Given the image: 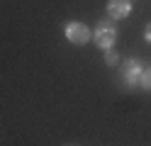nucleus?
<instances>
[{
	"label": "nucleus",
	"instance_id": "obj_1",
	"mask_svg": "<svg viewBox=\"0 0 151 146\" xmlns=\"http://www.w3.org/2000/svg\"><path fill=\"white\" fill-rule=\"evenodd\" d=\"M141 73H144V66H141L139 58H127V61L119 66L117 85L122 90H139L141 88Z\"/></svg>",
	"mask_w": 151,
	"mask_h": 146
},
{
	"label": "nucleus",
	"instance_id": "obj_2",
	"mask_svg": "<svg viewBox=\"0 0 151 146\" xmlns=\"http://www.w3.org/2000/svg\"><path fill=\"white\" fill-rule=\"evenodd\" d=\"M119 37V29H117V22L112 17H102L95 22V29H93V42L95 46H100L102 51L105 49H112Z\"/></svg>",
	"mask_w": 151,
	"mask_h": 146
},
{
	"label": "nucleus",
	"instance_id": "obj_3",
	"mask_svg": "<svg viewBox=\"0 0 151 146\" xmlns=\"http://www.w3.org/2000/svg\"><path fill=\"white\" fill-rule=\"evenodd\" d=\"M63 34H66V39H68L71 44H76V46H83V44H88L90 39H93V29L86 24V22H68L63 27Z\"/></svg>",
	"mask_w": 151,
	"mask_h": 146
},
{
	"label": "nucleus",
	"instance_id": "obj_4",
	"mask_svg": "<svg viewBox=\"0 0 151 146\" xmlns=\"http://www.w3.org/2000/svg\"><path fill=\"white\" fill-rule=\"evenodd\" d=\"M107 17H112L117 22V19H124L129 17L132 12V0H107Z\"/></svg>",
	"mask_w": 151,
	"mask_h": 146
},
{
	"label": "nucleus",
	"instance_id": "obj_5",
	"mask_svg": "<svg viewBox=\"0 0 151 146\" xmlns=\"http://www.w3.org/2000/svg\"><path fill=\"white\" fill-rule=\"evenodd\" d=\"M105 66H110V68H115L117 63H119V54L115 51V49H105Z\"/></svg>",
	"mask_w": 151,
	"mask_h": 146
},
{
	"label": "nucleus",
	"instance_id": "obj_6",
	"mask_svg": "<svg viewBox=\"0 0 151 146\" xmlns=\"http://www.w3.org/2000/svg\"><path fill=\"white\" fill-rule=\"evenodd\" d=\"M141 90H151V66L144 68V73H141Z\"/></svg>",
	"mask_w": 151,
	"mask_h": 146
},
{
	"label": "nucleus",
	"instance_id": "obj_7",
	"mask_svg": "<svg viewBox=\"0 0 151 146\" xmlns=\"http://www.w3.org/2000/svg\"><path fill=\"white\" fill-rule=\"evenodd\" d=\"M144 42H149V44H151V22L144 27Z\"/></svg>",
	"mask_w": 151,
	"mask_h": 146
}]
</instances>
